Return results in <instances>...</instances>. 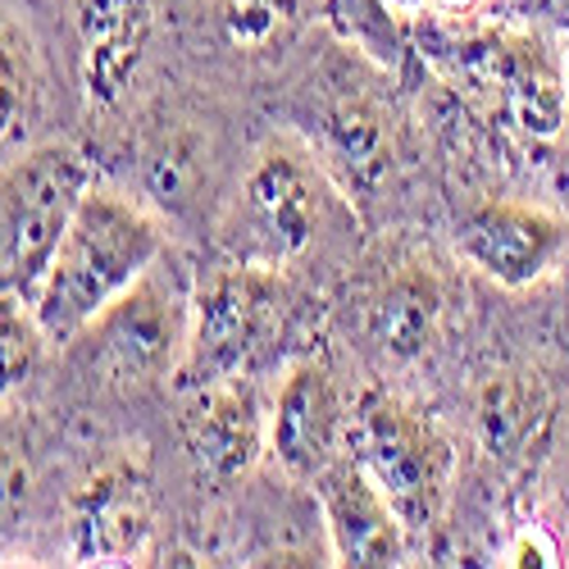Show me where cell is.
Here are the masks:
<instances>
[{"mask_svg": "<svg viewBox=\"0 0 569 569\" xmlns=\"http://www.w3.org/2000/svg\"><path fill=\"white\" fill-rule=\"evenodd\" d=\"M360 219L310 141L273 123L228 178L206 242L214 256L306 278L328 256H351Z\"/></svg>", "mask_w": 569, "mask_h": 569, "instance_id": "obj_1", "label": "cell"}, {"mask_svg": "<svg viewBox=\"0 0 569 569\" xmlns=\"http://www.w3.org/2000/svg\"><path fill=\"white\" fill-rule=\"evenodd\" d=\"M192 282L197 264L173 242L128 292L56 347L46 410L56 419H78L97 401L173 392L192 338Z\"/></svg>", "mask_w": 569, "mask_h": 569, "instance_id": "obj_2", "label": "cell"}, {"mask_svg": "<svg viewBox=\"0 0 569 569\" xmlns=\"http://www.w3.org/2000/svg\"><path fill=\"white\" fill-rule=\"evenodd\" d=\"M392 73L328 28V46L297 69L278 110V123L310 141L360 214L383 201L406 164V114Z\"/></svg>", "mask_w": 569, "mask_h": 569, "instance_id": "obj_3", "label": "cell"}, {"mask_svg": "<svg viewBox=\"0 0 569 569\" xmlns=\"http://www.w3.org/2000/svg\"><path fill=\"white\" fill-rule=\"evenodd\" d=\"M164 556V501L156 456L141 438H101L82 460L60 456L41 565H156Z\"/></svg>", "mask_w": 569, "mask_h": 569, "instance_id": "obj_4", "label": "cell"}, {"mask_svg": "<svg viewBox=\"0 0 569 569\" xmlns=\"http://www.w3.org/2000/svg\"><path fill=\"white\" fill-rule=\"evenodd\" d=\"M410 56L451 87L460 106L529 137L551 141L569 123V78L565 60L533 32L519 28H469L410 19Z\"/></svg>", "mask_w": 569, "mask_h": 569, "instance_id": "obj_5", "label": "cell"}, {"mask_svg": "<svg viewBox=\"0 0 569 569\" xmlns=\"http://www.w3.org/2000/svg\"><path fill=\"white\" fill-rule=\"evenodd\" d=\"M173 247V228L123 182L97 173L82 192L60 247L46 264L32 315L56 347L69 342L87 319H97L119 292L147 273Z\"/></svg>", "mask_w": 569, "mask_h": 569, "instance_id": "obj_6", "label": "cell"}, {"mask_svg": "<svg viewBox=\"0 0 569 569\" xmlns=\"http://www.w3.org/2000/svg\"><path fill=\"white\" fill-rule=\"evenodd\" d=\"M69 87L73 137L97 156L151 97L169 0H41Z\"/></svg>", "mask_w": 569, "mask_h": 569, "instance_id": "obj_7", "label": "cell"}, {"mask_svg": "<svg viewBox=\"0 0 569 569\" xmlns=\"http://www.w3.org/2000/svg\"><path fill=\"white\" fill-rule=\"evenodd\" d=\"M301 278L214 256L197 264L192 338L173 388H201L219 378H278L301 342Z\"/></svg>", "mask_w": 569, "mask_h": 569, "instance_id": "obj_8", "label": "cell"}, {"mask_svg": "<svg viewBox=\"0 0 569 569\" xmlns=\"http://www.w3.org/2000/svg\"><path fill=\"white\" fill-rule=\"evenodd\" d=\"M338 306L347 338H356L378 383H397L401 373L429 365L447 342L451 278L429 247L383 237L360 256Z\"/></svg>", "mask_w": 569, "mask_h": 569, "instance_id": "obj_9", "label": "cell"}, {"mask_svg": "<svg viewBox=\"0 0 569 569\" xmlns=\"http://www.w3.org/2000/svg\"><path fill=\"white\" fill-rule=\"evenodd\" d=\"M347 451L369 469V479L392 501L415 556L429 551L447 525L460 473V456L442 419L423 410L406 388L369 378L356 388L351 401Z\"/></svg>", "mask_w": 569, "mask_h": 569, "instance_id": "obj_10", "label": "cell"}, {"mask_svg": "<svg viewBox=\"0 0 569 569\" xmlns=\"http://www.w3.org/2000/svg\"><path fill=\"white\" fill-rule=\"evenodd\" d=\"M114 137H123L132 160L123 182L132 197L147 201L169 228L182 223L210 228L228 182H223L219 128L201 106L151 91Z\"/></svg>", "mask_w": 569, "mask_h": 569, "instance_id": "obj_11", "label": "cell"}, {"mask_svg": "<svg viewBox=\"0 0 569 569\" xmlns=\"http://www.w3.org/2000/svg\"><path fill=\"white\" fill-rule=\"evenodd\" d=\"M97 173V156L69 132L46 137L0 164V297L32 301Z\"/></svg>", "mask_w": 569, "mask_h": 569, "instance_id": "obj_12", "label": "cell"}, {"mask_svg": "<svg viewBox=\"0 0 569 569\" xmlns=\"http://www.w3.org/2000/svg\"><path fill=\"white\" fill-rule=\"evenodd\" d=\"M178 415L173 433L192 483L210 497L242 492L269 460V383L264 378H219L169 392Z\"/></svg>", "mask_w": 569, "mask_h": 569, "instance_id": "obj_13", "label": "cell"}, {"mask_svg": "<svg viewBox=\"0 0 569 569\" xmlns=\"http://www.w3.org/2000/svg\"><path fill=\"white\" fill-rule=\"evenodd\" d=\"M351 401L323 347H301L269 388V465L292 483H315L347 451Z\"/></svg>", "mask_w": 569, "mask_h": 569, "instance_id": "obj_14", "label": "cell"}, {"mask_svg": "<svg viewBox=\"0 0 569 569\" xmlns=\"http://www.w3.org/2000/svg\"><path fill=\"white\" fill-rule=\"evenodd\" d=\"M69 87L41 0H0V164L46 137H73Z\"/></svg>", "mask_w": 569, "mask_h": 569, "instance_id": "obj_15", "label": "cell"}, {"mask_svg": "<svg viewBox=\"0 0 569 569\" xmlns=\"http://www.w3.org/2000/svg\"><path fill=\"white\" fill-rule=\"evenodd\" d=\"M456 256L506 292L542 282L569 251V223L529 201H479L456 214Z\"/></svg>", "mask_w": 569, "mask_h": 569, "instance_id": "obj_16", "label": "cell"}, {"mask_svg": "<svg viewBox=\"0 0 569 569\" xmlns=\"http://www.w3.org/2000/svg\"><path fill=\"white\" fill-rule=\"evenodd\" d=\"M310 492L323 519V538H328V551H333V565L397 569L415 560V547L401 529L392 501L383 497V488L369 479V469L351 451H342L310 483Z\"/></svg>", "mask_w": 569, "mask_h": 569, "instance_id": "obj_17", "label": "cell"}, {"mask_svg": "<svg viewBox=\"0 0 569 569\" xmlns=\"http://www.w3.org/2000/svg\"><path fill=\"white\" fill-rule=\"evenodd\" d=\"M469 429L479 451H488L506 469H529L542 456L551 433V392L547 378L525 365L492 369L469 406Z\"/></svg>", "mask_w": 569, "mask_h": 569, "instance_id": "obj_18", "label": "cell"}, {"mask_svg": "<svg viewBox=\"0 0 569 569\" xmlns=\"http://www.w3.org/2000/svg\"><path fill=\"white\" fill-rule=\"evenodd\" d=\"M56 342L32 315V301L0 297V410L41 406Z\"/></svg>", "mask_w": 569, "mask_h": 569, "instance_id": "obj_19", "label": "cell"}, {"mask_svg": "<svg viewBox=\"0 0 569 569\" xmlns=\"http://www.w3.org/2000/svg\"><path fill=\"white\" fill-rule=\"evenodd\" d=\"M501 565H560V556H556L551 542L538 538V529H525V533H519V538L506 547Z\"/></svg>", "mask_w": 569, "mask_h": 569, "instance_id": "obj_20", "label": "cell"}, {"mask_svg": "<svg viewBox=\"0 0 569 569\" xmlns=\"http://www.w3.org/2000/svg\"><path fill=\"white\" fill-rule=\"evenodd\" d=\"M565 78H569V56H565Z\"/></svg>", "mask_w": 569, "mask_h": 569, "instance_id": "obj_21", "label": "cell"}]
</instances>
